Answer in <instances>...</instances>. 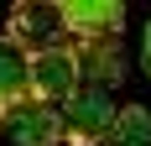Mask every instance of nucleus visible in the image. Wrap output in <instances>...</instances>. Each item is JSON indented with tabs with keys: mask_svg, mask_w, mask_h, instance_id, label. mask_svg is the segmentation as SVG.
Here are the masks:
<instances>
[{
	"mask_svg": "<svg viewBox=\"0 0 151 146\" xmlns=\"http://www.w3.org/2000/svg\"><path fill=\"white\" fill-rule=\"evenodd\" d=\"M16 99H31V52L0 37V104H16Z\"/></svg>",
	"mask_w": 151,
	"mask_h": 146,
	"instance_id": "obj_7",
	"label": "nucleus"
},
{
	"mask_svg": "<svg viewBox=\"0 0 151 146\" xmlns=\"http://www.w3.org/2000/svg\"><path fill=\"white\" fill-rule=\"evenodd\" d=\"M73 52H78V73H83V84L115 89V84L125 78V52H120V42H78Z\"/></svg>",
	"mask_w": 151,
	"mask_h": 146,
	"instance_id": "obj_6",
	"label": "nucleus"
},
{
	"mask_svg": "<svg viewBox=\"0 0 151 146\" xmlns=\"http://www.w3.org/2000/svg\"><path fill=\"white\" fill-rule=\"evenodd\" d=\"M141 63H146V73H151V21H146V31H141Z\"/></svg>",
	"mask_w": 151,
	"mask_h": 146,
	"instance_id": "obj_9",
	"label": "nucleus"
},
{
	"mask_svg": "<svg viewBox=\"0 0 151 146\" xmlns=\"http://www.w3.org/2000/svg\"><path fill=\"white\" fill-rule=\"evenodd\" d=\"M63 26L73 42H115L125 31L120 0H63Z\"/></svg>",
	"mask_w": 151,
	"mask_h": 146,
	"instance_id": "obj_5",
	"label": "nucleus"
},
{
	"mask_svg": "<svg viewBox=\"0 0 151 146\" xmlns=\"http://www.w3.org/2000/svg\"><path fill=\"white\" fill-rule=\"evenodd\" d=\"M58 115H63V141H68V146H104V141H109V131H115L120 104L109 99V89L83 84L73 99L58 110Z\"/></svg>",
	"mask_w": 151,
	"mask_h": 146,
	"instance_id": "obj_1",
	"label": "nucleus"
},
{
	"mask_svg": "<svg viewBox=\"0 0 151 146\" xmlns=\"http://www.w3.org/2000/svg\"><path fill=\"white\" fill-rule=\"evenodd\" d=\"M63 5L52 0H26V5H16L11 11V37L21 52H47V47H63Z\"/></svg>",
	"mask_w": 151,
	"mask_h": 146,
	"instance_id": "obj_3",
	"label": "nucleus"
},
{
	"mask_svg": "<svg viewBox=\"0 0 151 146\" xmlns=\"http://www.w3.org/2000/svg\"><path fill=\"white\" fill-rule=\"evenodd\" d=\"M104 146H151V110L146 104H120L115 131H109Z\"/></svg>",
	"mask_w": 151,
	"mask_h": 146,
	"instance_id": "obj_8",
	"label": "nucleus"
},
{
	"mask_svg": "<svg viewBox=\"0 0 151 146\" xmlns=\"http://www.w3.org/2000/svg\"><path fill=\"white\" fill-rule=\"evenodd\" d=\"M83 89V73H78V52L73 47H47V52H31V99L37 104H63Z\"/></svg>",
	"mask_w": 151,
	"mask_h": 146,
	"instance_id": "obj_2",
	"label": "nucleus"
},
{
	"mask_svg": "<svg viewBox=\"0 0 151 146\" xmlns=\"http://www.w3.org/2000/svg\"><path fill=\"white\" fill-rule=\"evenodd\" d=\"M0 125L16 146H58L63 141V115L52 104H37V99L0 104Z\"/></svg>",
	"mask_w": 151,
	"mask_h": 146,
	"instance_id": "obj_4",
	"label": "nucleus"
}]
</instances>
